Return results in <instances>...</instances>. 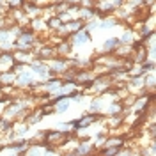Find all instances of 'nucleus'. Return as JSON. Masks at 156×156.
<instances>
[{
    "label": "nucleus",
    "instance_id": "1",
    "mask_svg": "<svg viewBox=\"0 0 156 156\" xmlns=\"http://www.w3.org/2000/svg\"><path fill=\"white\" fill-rule=\"evenodd\" d=\"M89 39H90V32H89L87 29H80L75 32V36H73V39L69 41L73 46H80V44H85Z\"/></svg>",
    "mask_w": 156,
    "mask_h": 156
},
{
    "label": "nucleus",
    "instance_id": "2",
    "mask_svg": "<svg viewBox=\"0 0 156 156\" xmlns=\"http://www.w3.org/2000/svg\"><path fill=\"white\" fill-rule=\"evenodd\" d=\"M37 57L39 58H44V60H51V58L57 57V51L53 46H43V48L37 51Z\"/></svg>",
    "mask_w": 156,
    "mask_h": 156
},
{
    "label": "nucleus",
    "instance_id": "3",
    "mask_svg": "<svg viewBox=\"0 0 156 156\" xmlns=\"http://www.w3.org/2000/svg\"><path fill=\"white\" fill-rule=\"evenodd\" d=\"M14 80H16L14 71H11V69L0 75V83H2V85H12V83H14Z\"/></svg>",
    "mask_w": 156,
    "mask_h": 156
},
{
    "label": "nucleus",
    "instance_id": "4",
    "mask_svg": "<svg viewBox=\"0 0 156 156\" xmlns=\"http://www.w3.org/2000/svg\"><path fill=\"white\" fill-rule=\"evenodd\" d=\"M119 44H121V41H119L117 37H110V39H107V41L103 43V50H105V53H110V51H114Z\"/></svg>",
    "mask_w": 156,
    "mask_h": 156
},
{
    "label": "nucleus",
    "instance_id": "5",
    "mask_svg": "<svg viewBox=\"0 0 156 156\" xmlns=\"http://www.w3.org/2000/svg\"><path fill=\"white\" fill-rule=\"evenodd\" d=\"M69 103H71V99H69V98L60 96V99L55 103V112H66V110L69 108Z\"/></svg>",
    "mask_w": 156,
    "mask_h": 156
},
{
    "label": "nucleus",
    "instance_id": "6",
    "mask_svg": "<svg viewBox=\"0 0 156 156\" xmlns=\"http://www.w3.org/2000/svg\"><path fill=\"white\" fill-rule=\"evenodd\" d=\"M16 83L21 85V87H23V85H30V83H32V76H30L29 73H21L18 76V80H16Z\"/></svg>",
    "mask_w": 156,
    "mask_h": 156
},
{
    "label": "nucleus",
    "instance_id": "7",
    "mask_svg": "<svg viewBox=\"0 0 156 156\" xmlns=\"http://www.w3.org/2000/svg\"><path fill=\"white\" fill-rule=\"evenodd\" d=\"M121 144H122V140H121V138H110V140H108L107 142V147L108 146H121Z\"/></svg>",
    "mask_w": 156,
    "mask_h": 156
},
{
    "label": "nucleus",
    "instance_id": "8",
    "mask_svg": "<svg viewBox=\"0 0 156 156\" xmlns=\"http://www.w3.org/2000/svg\"><path fill=\"white\" fill-rule=\"evenodd\" d=\"M51 2H53V4H58V2H64V0H51Z\"/></svg>",
    "mask_w": 156,
    "mask_h": 156
}]
</instances>
